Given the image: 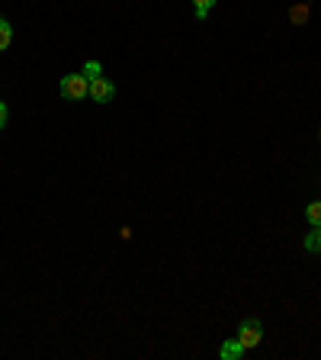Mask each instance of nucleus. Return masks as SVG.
Here are the masks:
<instances>
[{"instance_id": "9b49d317", "label": "nucleus", "mask_w": 321, "mask_h": 360, "mask_svg": "<svg viewBox=\"0 0 321 360\" xmlns=\"http://www.w3.org/2000/svg\"><path fill=\"white\" fill-rule=\"evenodd\" d=\"M318 142H321V129H318Z\"/></svg>"}, {"instance_id": "423d86ee", "label": "nucleus", "mask_w": 321, "mask_h": 360, "mask_svg": "<svg viewBox=\"0 0 321 360\" xmlns=\"http://www.w3.org/2000/svg\"><path fill=\"white\" fill-rule=\"evenodd\" d=\"M10 42H13V26H10V20L0 16V52H7Z\"/></svg>"}, {"instance_id": "f03ea898", "label": "nucleus", "mask_w": 321, "mask_h": 360, "mask_svg": "<svg viewBox=\"0 0 321 360\" xmlns=\"http://www.w3.org/2000/svg\"><path fill=\"white\" fill-rule=\"evenodd\" d=\"M241 341V347L244 351H251V347H257L263 341V325L261 319H244V322L238 325V335H235Z\"/></svg>"}, {"instance_id": "f257e3e1", "label": "nucleus", "mask_w": 321, "mask_h": 360, "mask_svg": "<svg viewBox=\"0 0 321 360\" xmlns=\"http://www.w3.org/2000/svg\"><path fill=\"white\" fill-rule=\"evenodd\" d=\"M58 90H61V97L65 100H84V97H90V81L84 77V71H74V75L61 77Z\"/></svg>"}, {"instance_id": "6e6552de", "label": "nucleus", "mask_w": 321, "mask_h": 360, "mask_svg": "<svg viewBox=\"0 0 321 360\" xmlns=\"http://www.w3.org/2000/svg\"><path fill=\"white\" fill-rule=\"evenodd\" d=\"M193 7H196V20H206L212 13V7H216V0H193Z\"/></svg>"}, {"instance_id": "0eeeda50", "label": "nucleus", "mask_w": 321, "mask_h": 360, "mask_svg": "<svg viewBox=\"0 0 321 360\" xmlns=\"http://www.w3.org/2000/svg\"><path fill=\"white\" fill-rule=\"evenodd\" d=\"M306 219H308V225H321V200L308 202V206H306Z\"/></svg>"}, {"instance_id": "39448f33", "label": "nucleus", "mask_w": 321, "mask_h": 360, "mask_svg": "<svg viewBox=\"0 0 321 360\" xmlns=\"http://www.w3.org/2000/svg\"><path fill=\"white\" fill-rule=\"evenodd\" d=\"M302 245H306L308 255H321V225H312V232L306 235V241H302Z\"/></svg>"}, {"instance_id": "9d476101", "label": "nucleus", "mask_w": 321, "mask_h": 360, "mask_svg": "<svg viewBox=\"0 0 321 360\" xmlns=\"http://www.w3.org/2000/svg\"><path fill=\"white\" fill-rule=\"evenodd\" d=\"M7 122H10V110L7 103H0V129H7Z\"/></svg>"}, {"instance_id": "20e7f679", "label": "nucleus", "mask_w": 321, "mask_h": 360, "mask_svg": "<svg viewBox=\"0 0 321 360\" xmlns=\"http://www.w3.org/2000/svg\"><path fill=\"white\" fill-rule=\"evenodd\" d=\"M241 354H244V347H241L238 338H232V341H225V345L218 347V357H222V360H238Z\"/></svg>"}, {"instance_id": "1a4fd4ad", "label": "nucleus", "mask_w": 321, "mask_h": 360, "mask_svg": "<svg viewBox=\"0 0 321 360\" xmlns=\"http://www.w3.org/2000/svg\"><path fill=\"white\" fill-rule=\"evenodd\" d=\"M84 77H87V81L103 77V65H100V61H87V65H84Z\"/></svg>"}, {"instance_id": "7ed1b4c3", "label": "nucleus", "mask_w": 321, "mask_h": 360, "mask_svg": "<svg viewBox=\"0 0 321 360\" xmlns=\"http://www.w3.org/2000/svg\"><path fill=\"white\" fill-rule=\"evenodd\" d=\"M116 97V87L110 84V77H93L90 81V100L93 103H110Z\"/></svg>"}]
</instances>
